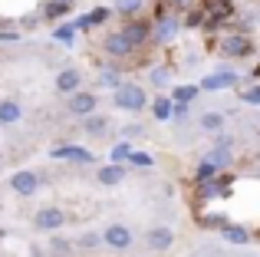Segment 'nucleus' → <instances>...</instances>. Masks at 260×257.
<instances>
[{"label":"nucleus","mask_w":260,"mask_h":257,"mask_svg":"<svg viewBox=\"0 0 260 257\" xmlns=\"http://www.w3.org/2000/svg\"><path fill=\"white\" fill-rule=\"evenodd\" d=\"M37 185H40V178H37L33 172H17V175L10 178V188H13L17 195H23V198H30V195L37 191Z\"/></svg>","instance_id":"nucleus-7"},{"label":"nucleus","mask_w":260,"mask_h":257,"mask_svg":"<svg viewBox=\"0 0 260 257\" xmlns=\"http://www.w3.org/2000/svg\"><path fill=\"white\" fill-rule=\"evenodd\" d=\"M99 86H109V89H119V86H122L119 73H115L112 66H109V70H102V73H99Z\"/></svg>","instance_id":"nucleus-23"},{"label":"nucleus","mask_w":260,"mask_h":257,"mask_svg":"<svg viewBox=\"0 0 260 257\" xmlns=\"http://www.w3.org/2000/svg\"><path fill=\"white\" fill-rule=\"evenodd\" d=\"M95 106H99V99H95L92 92H76V96H70V112L79 116V119L95 116Z\"/></svg>","instance_id":"nucleus-3"},{"label":"nucleus","mask_w":260,"mask_h":257,"mask_svg":"<svg viewBox=\"0 0 260 257\" xmlns=\"http://www.w3.org/2000/svg\"><path fill=\"white\" fill-rule=\"evenodd\" d=\"M168 76H172V73H168L165 66H155V70H152V83H155V86H165Z\"/></svg>","instance_id":"nucleus-33"},{"label":"nucleus","mask_w":260,"mask_h":257,"mask_svg":"<svg viewBox=\"0 0 260 257\" xmlns=\"http://www.w3.org/2000/svg\"><path fill=\"white\" fill-rule=\"evenodd\" d=\"M115 106L125 112H142L145 109V89L142 86H132V83H122L115 89Z\"/></svg>","instance_id":"nucleus-1"},{"label":"nucleus","mask_w":260,"mask_h":257,"mask_svg":"<svg viewBox=\"0 0 260 257\" xmlns=\"http://www.w3.org/2000/svg\"><path fill=\"white\" fill-rule=\"evenodd\" d=\"M109 13H112L109 7H99L95 13H89V23H102V20H109Z\"/></svg>","instance_id":"nucleus-35"},{"label":"nucleus","mask_w":260,"mask_h":257,"mask_svg":"<svg viewBox=\"0 0 260 257\" xmlns=\"http://www.w3.org/2000/svg\"><path fill=\"white\" fill-rule=\"evenodd\" d=\"M122 178H125V168L115 165V162H109V165L99 168V181H102V185H119Z\"/></svg>","instance_id":"nucleus-13"},{"label":"nucleus","mask_w":260,"mask_h":257,"mask_svg":"<svg viewBox=\"0 0 260 257\" xmlns=\"http://www.w3.org/2000/svg\"><path fill=\"white\" fill-rule=\"evenodd\" d=\"M175 33H178V20H175V17H161V20H158V26H155V33H152V37L158 40V43H168V40H172Z\"/></svg>","instance_id":"nucleus-12"},{"label":"nucleus","mask_w":260,"mask_h":257,"mask_svg":"<svg viewBox=\"0 0 260 257\" xmlns=\"http://www.w3.org/2000/svg\"><path fill=\"white\" fill-rule=\"evenodd\" d=\"M132 50H135V43H132V37H128L125 30L106 37V53H109V56H128Z\"/></svg>","instance_id":"nucleus-5"},{"label":"nucleus","mask_w":260,"mask_h":257,"mask_svg":"<svg viewBox=\"0 0 260 257\" xmlns=\"http://www.w3.org/2000/svg\"><path fill=\"white\" fill-rule=\"evenodd\" d=\"M172 109H175L172 99H165V96L155 99V119H158V122H168V119H172Z\"/></svg>","instance_id":"nucleus-21"},{"label":"nucleus","mask_w":260,"mask_h":257,"mask_svg":"<svg viewBox=\"0 0 260 257\" xmlns=\"http://www.w3.org/2000/svg\"><path fill=\"white\" fill-rule=\"evenodd\" d=\"M59 4H70V0H59Z\"/></svg>","instance_id":"nucleus-38"},{"label":"nucleus","mask_w":260,"mask_h":257,"mask_svg":"<svg viewBox=\"0 0 260 257\" xmlns=\"http://www.w3.org/2000/svg\"><path fill=\"white\" fill-rule=\"evenodd\" d=\"M257 175H260V172H257Z\"/></svg>","instance_id":"nucleus-40"},{"label":"nucleus","mask_w":260,"mask_h":257,"mask_svg":"<svg viewBox=\"0 0 260 257\" xmlns=\"http://www.w3.org/2000/svg\"><path fill=\"white\" fill-rule=\"evenodd\" d=\"M214 4V17H231V13H234V7H231V0H208V7Z\"/></svg>","instance_id":"nucleus-30"},{"label":"nucleus","mask_w":260,"mask_h":257,"mask_svg":"<svg viewBox=\"0 0 260 257\" xmlns=\"http://www.w3.org/2000/svg\"><path fill=\"white\" fill-rule=\"evenodd\" d=\"M211 178H217V168L211 165L208 158H204L201 165H198V181H201V185H204V181H211Z\"/></svg>","instance_id":"nucleus-28"},{"label":"nucleus","mask_w":260,"mask_h":257,"mask_svg":"<svg viewBox=\"0 0 260 257\" xmlns=\"http://www.w3.org/2000/svg\"><path fill=\"white\" fill-rule=\"evenodd\" d=\"M76 244H79V251H95V247L106 244V241H102V234H83Z\"/></svg>","instance_id":"nucleus-25"},{"label":"nucleus","mask_w":260,"mask_h":257,"mask_svg":"<svg viewBox=\"0 0 260 257\" xmlns=\"http://www.w3.org/2000/svg\"><path fill=\"white\" fill-rule=\"evenodd\" d=\"M221 53L231 56V59H234V56H247V53H250V40L244 37V33H228V37L221 40Z\"/></svg>","instance_id":"nucleus-4"},{"label":"nucleus","mask_w":260,"mask_h":257,"mask_svg":"<svg viewBox=\"0 0 260 257\" xmlns=\"http://www.w3.org/2000/svg\"><path fill=\"white\" fill-rule=\"evenodd\" d=\"M221 234H224V241H228V244H247V238H250L247 228H241V224H228Z\"/></svg>","instance_id":"nucleus-16"},{"label":"nucleus","mask_w":260,"mask_h":257,"mask_svg":"<svg viewBox=\"0 0 260 257\" xmlns=\"http://www.w3.org/2000/svg\"><path fill=\"white\" fill-rule=\"evenodd\" d=\"M70 254H73V241H66V238L50 241V257H70Z\"/></svg>","instance_id":"nucleus-18"},{"label":"nucleus","mask_w":260,"mask_h":257,"mask_svg":"<svg viewBox=\"0 0 260 257\" xmlns=\"http://www.w3.org/2000/svg\"><path fill=\"white\" fill-rule=\"evenodd\" d=\"M106 128H109V116H99V112H95V116L86 119V132H106Z\"/></svg>","instance_id":"nucleus-24"},{"label":"nucleus","mask_w":260,"mask_h":257,"mask_svg":"<svg viewBox=\"0 0 260 257\" xmlns=\"http://www.w3.org/2000/svg\"><path fill=\"white\" fill-rule=\"evenodd\" d=\"M102 241H106L109 247H115V251H125V247H132V231H128L125 224H109L106 231H102Z\"/></svg>","instance_id":"nucleus-2"},{"label":"nucleus","mask_w":260,"mask_h":257,"mask_svg":"<svg viewBox=\"0 0 260 257\" xmlns=\"http://www.w3.org/2000/svg\"><path fill=\"white\" fill-rule=\"evenodd\" d=\"M128 165H139V168H148V165H152V155H142V152H132V158H128Z\"/></svg>","instance_id":"nucleus-34"},{"label":"nucleus","mask_w":260,"mask_h":257,"mask_svg":"<svg viewBox=\"0 0 260 257\" xmlns=\"http://www.w3.org/2000/svg\"><path fill=\"white\" fill-rule=\"evenodd\" d=\"M79 86H83V76H79V70H63L56 76V89L63 92V96H76Z\"/></svg>","instance_id":"nucleus-8"},{"label":"nucleus","mask_w":260,"mask_h":257,"mask_svg":"<svg viewBox=\"0 0 260 257\" xmlns=\"http://www.w3.org/2000/svg\"><path fill=\"white\" fill-rule=\"evenodd\" d=\"M198 89H201V86H178V89L172 92V99H175V103H184V106H188L191 99L198 96Z\"/></svg>","instance_id":"nucleus-22"},{"label":"nucleus","mask_w":260,"mask_h":257,"mask_svg":"<svg viewBox=\"0 0 260 257\" xmlns=\"http://www.w3.org/2000/svg\"><path fill=\"white\" fill-rule=\"evenodd\" d=\"M132 135H142V125H125V128H122V139H132Z\"/></svg>","instance_id":"nucleus-37"},{"label":"nucleus","mask_w":260,"mask_h":257,"mask_svg":"<svg viewBox=\"0 0 260 257\" xmlns=\"http://www.w3.org/2000/svg\"><path fill=\"white\" fill-rule=\"evenodd\" d=\"M172 116L178 119V122H181V119H188V106H184V103H175V109H172Z\"/></svg>","instance_id":"nucleus-36"},{"label":"nucleus","mask_w":260,"mask_h":257,"mask_svg":"<svg viewBox=\"0 0 260 257\" xmlns=\"http://www.w3.org/2000/svg\"><path fill=\"white\" fill-rule=\"evenodd\" d=\"M172 241H175V234L168 231V228H152L148 238H145V244L152 247V251H165V247H172Z\"/></svg>","instance_id":"nucleus-10"},{"label":"nucleus","mask_w":260,"mask_h":257,"mask_svg":"<svg viewBox=\"0 0 260 257\" xmlns=\"http://www.w3.org/2000/svg\"><path fill=\"white\" fill-rule=\"evenodd\" d=\"M234 83H237L234 73H214V76L201 79V89L204 92H217V89H228V86H234Z\"/></svg>","instance_id":"nucleus-9"},{"label":"nucleus","mask_w":260,"mask_h":257,"mask_svg":"<svg viewBox=\"0 0 260 257\" xmlns=\"http://www.w3.org/2000/svg\"><path fill=\"white\" fill-rule=\"evenodd\" d=\"M208 162L217 168V172H221V168H228L231 165V148H214V152L208 155Z\"/></svg>","instance_id":"nucleus-19"},{"label":"nucleus","mask_w":260,"mask_h":257,"mask_svg":"<svg viewBox=\"0 0 260 257\" xmlns=\"http://www.w3.org/2000/svg\"><path fill=\"white\" fill-rule=\"evenodd\" d=\"M73 33H76V26H56V30H53V37H56L59 43H70Z\"/></svg>","instance_id":"nucleus-32"},{"label":"nucleus","mask_w":260,"mask_h":257,"mask_svg":"<svg viewBox=\"0 0 260 257\" xmlns=\"http://www.w3.org/2000/svg\"><path fill=\"white\" fill-rule=\"evenodd\" d=\"M201 125L208 128V132H217V128L224 125V116H217V112H204V116H201Z\"/></svg>","instance_id":"nucleus-27"},{"label":"nucleus","mask_w":260,"mask_h":257,"mask_svg":"<svg viewBox=\"0 0 260 257\" xmlns=\"http://www.w3.org/2000/svg\"><path fill=\"white\" fill-rule=\"evenodd\" d=\"M142 4H145V0H115V10H119V13H128V17H132V13H139V10H142Z\"/></svg>","instance_id":"nucleus-26"},{"label":"nucleus","mask_w":260,"mask_h":257,"mask_svg":"<svg viewBox=\"0 0 260 257\" xmlns=\"http://www.w3.org/2000/svg\"><path fill=\"white\" fill-rule=\"evenodd\" d=\"M125 33L132 37V43L139 46V43H145V40H148V23H142V20H135V23H128V26H125Z\"/></svg>","instance_id":"nucleus-17"},{"label":"nucleus","mask_w":260,"mask_h":257,"mask_svg":"<svg viewBox=\"0 0 260 257\" xmlns=\"http://www.w3.org/2000/svg\"><path fill=\"white\" fill-rule=\"evenodd\" d=\"M125 158H132V145H128V142H119V145L112 148V162L119 165V162H125Z\"/></svg>","instance_id":"nucleus-29"},{"label":"nucleus","mask_w":260,"mask_h":257,"mask_svg":"<svg viewBox=\"0 0 260 257\" xmlns=\"http://www.w3.org/2000/svg\"><path fill=\"white\" fill-rule=\"evenodd\" d=\"M257 76H260V66H257Z\"/></svg>","instance_id":"nucleus-39"},{"label":"nucleus","mask_w":260,"mask_h":257,"mask_svg":"<svg viewBox=\"0 0 260 257\" xmlns=\"http://www.w3.org/2000/svg\"><path fill=\"white\" fill-rule=\"evenodd\" d=\"M241 99L250 106H260V83L257 86H247V89H241Z\"/></svg>","instance_id":"nucleus-31"},{"label":"nucleus","mask_w":260,"mask_h":257,"mask_svg":"<svg viewBox=\"0 0 260 257\" xmlns=\"http://www.w3.org/2000/svg\"><path fill=\"white\" fill-rule=\"evenodd\" d=\"M228 178H211L201 185V198H217V195H228Z\"/></svg>","instance_id":"nucleus-15"},{"label":"nucleus","mask_w":260,"mask_h":257,"mask_svg":"<svg viewBox=\"0 0 260 257\" xmlns=\"http://www.w3.org/2000/svg\"><path fill=\"white\" fill-rule=\"evenodd\" d=\"M53 158H70V162H92V152H86V148H79V145H59V148H53Z\"/></svg>","instance_id":"nucleus-11"},{"label":"nucleus","mask_w":260,"mask_h":257,"mask_svg":"<svg viewBox=\"0 0 260 257\" xmlns=\"http://www.w3.org/2000/svg\"><path fill=\"white\" fill-rule=\"evenodd\" d=\"M70 13V4H59V0H50V4L43 7V17L46 20H56V17H66Z\"/></svg>","instance_id":"nucleus-20"},{"label":"nucleus","mask_w":260,"mask_h":257,"mask_svg":"<svg viewBox=\"0 0 260 257\" xmlns=\"http://www.w3.org/2000/svg\"><path fill=\"white\" fill-rule=\"evenodd\" d=\"M63 221H66V214L59 211V208H40V211H37V221H33V224H37L40 231H56Z\"/></svg>","instance_id":"nucleus-6"},{"label":"nucleus","mask_w":260,"mask_h":257,"mask_svg":"<svg viewBox=\"0 0 260 257\" xmlns=\"http://www.w3.org/2000/svg\"><path fill=\"white\" fill-rule=\"evenodd\" d=\"M20 116H23L20 103H13V99H4V103H0V125H13Z\"/></svg>","instance_id":"nucleus-14"}]
</instances>
